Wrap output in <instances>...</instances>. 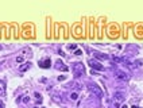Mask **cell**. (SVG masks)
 Masks as SVG:
<instances>
[{
	"mask_svg": "<svg viewBox=\"0 0 143 108\" xmlns=\"http://www.w3.org/2000/svg\"><path fill=\"white\" fill-rule=\"evenodd\" d=\"M55 69L62 70V72H68V66H65V64H63L61 59H58L57 62H55Z\"/></svg>",
	"mask_w": 143,
	"mask_h": 108,
	"instance_id": "52a82bcc",
	"label": "cell"
},
{
	"mask_svg": "<svg viewBox=\"0 0 143 108\" xmlns=\"http://www.w3.org/2000/svg\"><path fill=\"white\" fill-rule=\"evenodd\" d=\"M0 108H4V103L2 101V100H0Z\"/></svg>",
	"mask_w": 143,
	"mask_h": 108,
	"instance_id": "ac0fdd59",
	"label": "cell"
},
{
	"mask_svg": "<svg viewBox=\"0 0 143 108\" xmlns=\"http://www.w3.org/2000/svg\"><path fill=\"white\" fill-rule=\"evenodd\" d=\"M126 100V92L123 91H116L114 93V101H115V105H117L119 103H123Z\"/></svg>",
	"mask_w": 143,
	"mask_h": 108,
	"instance_id": "3957f363",
	"label": "cell"
},
{
	"mask_svg": "<svg viewBox=\"0 0 143 108\" xmlns=\"http://www.w3.org/2000/svg\"><path fill=\"white\" fill-rule=\"evenodd\" d=\"M114 73H115V77H116V79H119V80H124V81H127V80L130 79V76L127 74L124 70H120V69H116Z\"/></svg>",
	"mask_w": 143,
	"mask_h": 108,
	"instance_id": "277c9868",
	"label": "cell"
},
{
	"mask_svg": "<svg viewBox=\"0 0 143 108\" xmlns=\"http://www.w3.org/2000/svg\"><path fill=\"white\" fill-rule=\"evenodd\" d=\"M23 61H25V57H23L22 54H20V56H18V57H16V62H18V64H22Z\"/></svg>",
	"mask_w": 143,
	"mask_h": 108,
	"instance_id": "4fadbf2b",
	"label": "cell"
},
{
	"mask_svg": "<svg viewBox=\"0 0 143 108\" xmlns=\"http://www.w3.org/2000/svg\"><path fill=\"white\" fill-rule=\"evenodd\" d=\"M30 66H31V62H26V64H23V65L19 68V70H20V72H26L27 69H30Z\"/></svg>",
	"mask_w": 143,
	"mask_h": 108,
	"instance_id": "8fae6325",
	"label": "cell"
},
{
	"mask_svg": "<svg viewBox=\"0 0 143 108\" xmlns=\"http://www.w3.org/2000/svg\"><path fill=\"white\" fill-rule=\"evenodd\" d=\"M22 100H23V103H25V104H28V103H30V97H28V96H23Z\"/></svg>",
	"mask_w": 143,
	"mask_h": 108,
	"instance_id": "9a60e30c",
	"label": "cell"
},
{
	"mask_svg": "<svg viewBox=\"0 0 143 108\" xmlns=\"http://www.w3.org/2000/svg\"><path fill=\"white\" fill-rule=\"evenodd\" d=\"M93 56L97 57L100 59H108V56H105V54H101V53H97V51H93Z\"/></svg>",
	"mask_w": 143,
	"mask_h": 108,
	"instance_id": "30bf717a",
	"label": "cell"
},
{
	"mask_svg": "<svg viewBox=\"0 0 143 108\" xmlns=\"http://www.w3.org/2000/svg\"><path fill=\"white\" fill-rule=\"evenodd\" d=\"M2 49H3V46H2V45H0V50H2Z\"/></svg>",
	"mask_w": 143,
	"mask_h": 108,
	"instance_id": "ffe728a7",
	"label": "cell"
},
{
	"mask_svg": "<svg viewBox=\"0 0 143 108\" xmlns=\"http://www.w3.org/2000/svg\"><path fill=\"white\" fill-rule=\"evenodd\" d=\"M122 108H128V107H127V105L124 104V105H122Z\"/></svg>",
	"mask_w": 143,
	"mask_h": 108,
	"instance_id": "d6986e66",
	"label": "cell"
},
{
	"mask_svg": "<svg viewBox=\"0 0 143 108\" xmlns=\"http://www.w3.org/2000/svg\"><path fill=\"white\" fill-rule=\"evenodd\" d=\"M88 64H89V66L92 68V69H97V70H103L104 69V66H103L99 61H96V59H92V58H89L88 59Z\"/></svg>",
	"mask_w": 143,
	"mask_h": 108,
	"instance_id": "5b68a950",
	"label": "cell"
},
{
	"mask_svg": "<svg viewBox=\"0 0 143 108\" xmlns=\"http://www.w3.org/2000/svg\"><path fill=\"white\" fill-rule=\"evenodd\" d=\"M72 70H73V74L76 77H81L85 73V68H84L82 62H74L72 65Z\"/></svg>",
	"mask_w": 143,
	"mask_h": 108,
	"instance_id": "6da1fadb",
	"label": "cell"
},
{
	"mask_svg": "<svg viewBox=\"0 0 143 108\" xmlns=\"http://www.w3.org/2000/svg\"><path fill=\"white\" fill-rule=\"evenodd\" d=\"M80 97V93H78V91H72L69 93V100H73V101H76V100Z\"/></svg>",
	"mask_w": 143,
	"mask_h": 108,
	"instance_id": "ba28073f",
	"label": "cell"
},
{
	"mask_svg": "<svg viewBox=\"0 0 143 108\" xmlns=\"http://www.w3.org/2000/svg\"><path fill=\"white\" fill-rule=\"evenodd\" d=\"M88 89L91 91V93H92L93 96H96V97H101V96H103V91H101V88L97 85V84L89 82V84H88Z\"/></svg>",
	"mask_w": 143,
	"mask_h": 108,
	"instance_id": "7a4b0ae2",
	"label": "cell"
},
{
	"mask_svg": "<svg viewBox=\"0 0 143 108\" xmlns=\"http://www.w3.org/2000/svg\"><path fill=\"white\" fill-rule=\"evenodd\" d=\"M5 96V84L0 80V97H4Z\"/></svg>",
	"mask_w": 143,
	"mask_h": 108,
	"instance_id": "9c48e42d",
	"label": "cell"
},
{
	"mask_svg": "<svg viewBox=\"0 0 143 108\" xmlns=\"http://www.w3.org/2000/svg\"><path fill=\"white\" fill-rule=\"evenodd\" d=\"M50 65H51L50 58H45V59H42V61H39V66H41L42 69H49Z\"/></svg>",
	"mask_w": 143,
	"mask_h": 108,
	"instance_id": "8992f818",
	"label": "cell"
},
{
	"mask_svg": "<svg viewBox=\"0 0 143 108\" xmlns=\"http://www.w3.org/2000/svg\"><path fill=\"white\" fill-rule=\"evenodd\" d=\"M35 99H37V101H38L39 104H41V103H42V100H43L42 96H41V93H38V92H35Z\"/></svg>",
	"mask_w": 143,
	"mask_h": 108,
	"instance_id": "7c38bea8",
	"label": "cell"
},
{
	"mask_svg": "<svg viewBox=\"0 0 143 108\" xmlns=\"http://www.w3.org/2000/svg\"><path fill=\"white\" fill-rule=\"evenodd\" d=\"M74 54H76V56H81L82 51H81V50H76V53H74Z\"/></svg>",
	"mask_w": 143,
	"mask_h": 108,
	"instance_id": "e0dca14e",
	"label": "cell"
},
{
	"mask_svg": "<svg viewBox=\"0 0 143 108\" xmlns=\"http://www.w3.org/2000/svg\"><path fill=\"white\" fill-rule=\"evenodd\" d=\"M65 79H66L65 76H59V77H58V81H63V80H65Z\"/></svg>",
	"mask_w": 143,
	"mask_h": 108,
	"instance_id": "2e32d148",
	"label": "cell"
},
{
	"mask_svg": "<svg viewBox=\"0 0 143 108\" xmlns=\"http://www.w3.org/2000/svg\"><path fill=\"white\" fill-rule=\"evenodd\" d=\"M68 49H69V50H76V49H77V45H76V43L68 45Z\"/></svg>",
	"mask_w": 143,
	"mask_h": 108,
	"instance_id": "5bb4252c",
	"label": "cell"
},
{
	"mask_svg": "<svg viewBox=\"0 0 143 108\" xmlns=\"http://www.w3.org/2000/svg\"><path fill=\"white\" fill-rule=\"evenodd\" d=\"M33 108H38V107H33Z\"/></svg>",
	"mask_w": 143,
	"mask_h": 108,
	"instance_id": "44dd1931",
	"label": "cell"
}]
</instances>
